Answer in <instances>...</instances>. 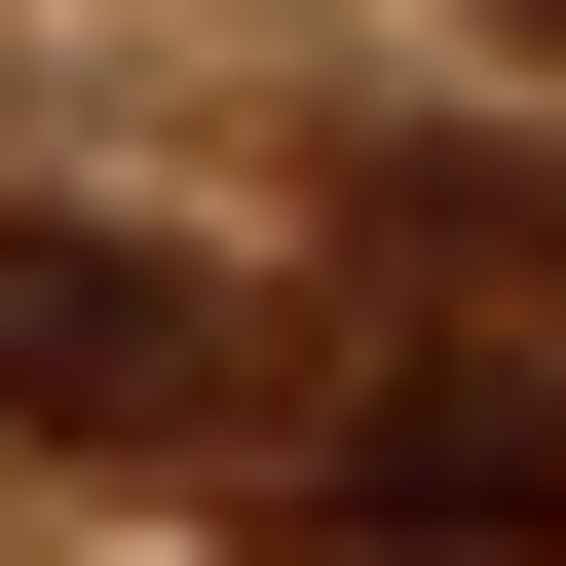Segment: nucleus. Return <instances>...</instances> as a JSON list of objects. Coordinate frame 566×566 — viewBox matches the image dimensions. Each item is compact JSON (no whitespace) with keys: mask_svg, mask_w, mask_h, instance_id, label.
Returning <instances> with one entry per match:
<instances>
[{"mask_svg":"<svg viewBox=\"0 0 566 566\" xmlns=\"http://www.w3.org/2000/svg\"><path fill=\"white\" fill-rule=\"evenodd\" d=\"M303 528H340V566H566V227H528V189H378V227H340Z\"/></svg>","mask_w":566,"mask_h":566,"instance_id":"1","label":"nucleus"},{"mask_svg":"<svg viewBox=\"0 0 566 566\" xmlns=\"http://www.w3.org/2000/svg\"><path fill=\"white\" fill-rule=\"evenodd\" d=\"M39 416H76V453L151 416V264H114V227H39Z\"/></svg>","mask_w":566,"mask_h":566,"instance_id":"2","label":"nucleus"}]
</instances>
